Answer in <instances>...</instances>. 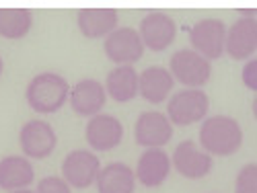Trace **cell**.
Returning <instances> with one entry per match:
<instances>
[{
	"label": "cell",
	"mask_w": 257,
	"mask_h": 193,
	"mask_svg": "<svg viewBox=\"0 0 257 193\" xmlns=\"http://www.w3.org/2000/svg\"><path fill=\"white\" fill-rule=\"evenodd\" d=\"M243 144V130L228 115H212L200 127V146L210 156H230Z\"/></svg>",
	"instance_id": "6da1fadb"
},
{
	"label": "cell",
	"mask_w": 257,
	"mask_h": 193,
	"mask_svg": "<svg viewBox=\"0 0 257 193\" xmlns=\"http://www.w3.org/2000/svg\"><path fill=\"white\" fill-rule=\"evenodd\" d=\"M70 93V87L64 76L56 72H41L31 78L25 91L29 107L37 113H56L62 109Z\"/></svg>",
	"instance_id": "7a4b0ae2"
},
{
	"label": "cell",
	"mask_w": 257,
	"mask_h": 193,
	"mask_svg": "<svg viewBox=\"0 0 257 193\" xmlns=\"http://www.w3.org/2000/svg\"><path fill=\"white\" fill-rule=\"evenodd\" d=\"M210 109V99L200 89H183L169 99L167 119L171 125L187 127L202 121Z\"/></svg>",
	"instance_id": "3957f363"
},
{
	"label": "cell",
	"mask_w": 257,
	"mask_h": 193,
	"mask_svg": "<svg viewBox=\"0 0 257 193\" xmlns=\"http://www.w3.org/2000/svg\"><path fill=\"white\" fill-rule=\"evenodd\" d=\"M171 76L187 89H200L212 76V62L194 50H179L171 56Z\"/></svg>",
	"instance_id": "277c9868"
},
{
	"label": "cell",
	"mask_w": 257,
	"mask_h": 193,
	"mask_svg": "<svg viewBox=\"0 0 257 193\" xmlns=\"http://www.w3.org/2000/svg\"><path fill=\"white\" fill-rule=\"evenodd\" d=\"M224 39H226V25L220 19H202L189 31V44L206 60H218L224 54Z\"/></svg>",
	"instance_id": "5b68a950"
},
{
	"label": "cell",
	"mask_w": 257,
	"mask_h": 193,
	"mask_svg": "<svg viewBox=\"0 0 257 193\" xmlns=\"http://www.w3.org/2000/svg\"><path fill=\"white\" fill-rule=\"evenodd\" d=\"M103 50L107 58L115 62L117 66H132L144 54L140 35L132 27H117L115 31H111L105 37Z\"/></svg>",
	"instance_id": "8992f818"
},
{
	"label": "cell",
	"mask_w": 257,
	"mask_h": 193,
	"mask_svg": "<svg viewBox=\"0 0 257 193\" xmlns=\"http://www.w3.org/2000/svg\"><path fill=\"white\" fill-rule=\"evenodd\" d=\"M19 144L21 150L27 158H46L54 152V148L58 144L56 132L54 127L44 121V119H31L27 121L23 127H21V134H19Z\"/></svg>",
	"instance_id": "52a82bcc"
},
{
	"label": "cell",
	"mask_w": 257,
	"mask_h": 193,
	"mask_svg": "<svg viewBox=\"0 0 257 193\" xmlns=\"http://www.w3.org/2000/svg\"><path fill=\"white\" fill-rule=\"evenodd\" d=\"M101 170V162L91 150H72L62 162V179L70 187L89 189Z\"/></svg>",
	"instance_id": "ba28073f"
},
{
	"label": "cell",
	"mask_w": 257,
	"mask_h": 193,
	"mask_svg": "<svg viewBox=\"0 0 257 193\" xmlns=\"http://www.w3.org/2000/svg\"><path fill=\"white\" fill-rule=\"evenodd\" d=\"M140 35L142 46L153 50V52H163L175 41L177 35V25L173 17H169L167 13H148L140 21V29H136Z\"/></svg>",
	"instance_id": "9c48e42d"
},
{
	"label": "cell",
	"mask_w": 257,
	"mask_h": 193,
	"mask_svg": "<svg viewBox=\"0 0 257 193\" xmlns=\"http://www.w3.org/2000/svg\"><path fill=\"white\" fill-rule=\"evenodd\" d=\"M173 166L181 177L196 181V179H204L210 173L214 160L194 140H183L177 144L173 152Z\"/></svg>",
	"instance_id": "30bf717a"
},
{
	"label": "cell",
	"mask_w": 257,
	"mask_h": 193,
	"mask_svg": "<svg viewBox=\"0 0 257 193\" xmlns=\"http://www.w3.org/2000/svg\"><path fill=\"white\" fill-rule=\"evenodd\" d=\"M257 50V21L253 15L237 19L226 29L224 52L234 60H249Z\"/></svg>",
	"instance_id": "8fae6325"
},
{
	"label": "cell",
	"mask_w": 257,
	"mask_h": 193,
	"mask_svg": "<svg viewBox=\"0 0 257 193\" xmlns=\"http://www.w3.org/2000/svg\"><path fill=\"white\" fill-rule=\"evenodd\" d=\"M134 138L140 146L161 148L173 138V125L161 111H144L138 115L134 125Z\"/></svg>",
	"instance_id": "7c38bea8"
},
{
	"label": "cell",
	"mask_w": 257,
	"mask_h": 193,
	"mask_svg": "<svg viewBox=\"0 0 257 193\" xmlns=\"http://www.w3.org/2000/svg\"><path fill=\"white\" fill-rule=\"evenodd\" d=\"M84 136H87L91 148L99 150V152H107V150H113L115 146H119V142L123 140V125L113 115L97 113L87 123Z\"/></svg>",
	"instance_id": "4fadbf2b"
},
{
	"label": "cell",
	"mask_w": 257,
	"mask_h": 193,
	"mask_svg": "<svg viewBox=\"0 0 257 193\" xmlns=\"http://www.w3.org/2000/svg\"><path fill=\"white\" fill-rule=\"evenodd\" d=\"M68 99H70V105H72L76 115L93 117L105 107L107 93H105V87L99 80L84 78V80H78L70 89Z\"/></svg>",
	"instance_id": "5bb4252c"
},
{
	"label": "cell",
	"mask_w": 257,
	"mask_h": 193,
	"mask_svg": "<svg viewBox=\"0 0 257 193\" xmlns=\"http://www.w3.org/2000/svg\"><path fill=\"white\" fill-rule=\"evenodd\" d=\"M171 173V158L161 148H148L138 158L134 177L144 187H161Z\"/></svg>",
	"instance_id": "9a60e30c"
},
{
	"label": "cell",
	"mask_w": 257,
	"mask_h": 193,
	"mask_svg": "<svg viewBox=\"0 0 257 193\" xmlns=\"http://www.w3.org/2000/svg\"><path fill=\"white\" fill-rule=\"evenodd\" d=\"M173 87H175L173 76L163 66H151L142 74H138V95H142L144 101L153 105L163 103L173 93Z\"/></svg>",
	"instance_id": "2e32d148"
},
{
	"label": "cell",
	"mask_w": 257,
	"mask_h": 193,
	"mask_svg": "<svg viewBox=\"0 0 257 193\" xmlns=\"http://www.w3.org/2000/svg\"><path fill=\"white\" fill-rule=\"evenodd\" d=\"M78 29L84 37H107L117 29V11L113 9H84L76 17Z\"/></svg>",
	"instance_id": "e0dca14e"
},
{
	"label": "cell",
	"mask_w": 257,
	"mask_h": 193,
	"mask_svg": "<svg viewBox=\"0 0 257 193\" xmlns=\"http://www.w3.org/2000/svg\"><path fill=\"white\" fill-rule=\"evenodd\" d=\"M134 170L123 162H109L97 175L99 193H134Z\"/></svg>",
	"instance_id": "ac0fdd59"
},
{
	"label": "cell",
	"mask_w": 257,
	"mask_h": 193,
	"mask_svg": "<svg viewBox=\"0 0 257 193\" xmlns=\"http://www.w3.org/2000/svg\"><path fill=\"white\" fill-rule=\"evenodd\" d=\"M33 166L29 158L23 156H5L0 160V189L17 191L27 189L33 183Z\"/></svg>",
	"instance_id": "d6986e66"
},
{
	"label": "cell",
	"mask_w": 257,
	"mask_h": 193,
	"mask_svg": "<svg viewBox=\"0 0 257 193\" xmlns=\"http://www.w3.org/2000/svg\"><path fill=\"white\" fill-rule=\"evenodd\" d=\"M105 93L117 103H127L138 95V72L132 66H117L105 78Z\"/></svg>",
	"instance_id": "ffe728a7"
},
{
	"label": "cell",
	"mask_w": 257,
	"mask_h": 193,
	"mask_svg": "<svg viewBox=\"0 0 257 193\" xmlns=\"http://www.w3.org/2000/svg\"><path fill=\"white\" fill-rule=\"evenodd\" d=\"M33 27V15L25 9H0V37L21 39Z\"/></svg>",
	"instance_id": "44dd1931"
},
{
	"label": "cell",
	"mask_w": 257,
	"mask_h": 193,
	"mask_svg": "<svg viewBox=\"0 0 257 193\" xmlns=\"http://www.w3.org/2000/svg\"><path fill=\"white\" fill-rule=\"evenodd\" d=\"M234 193H257V166L253 162L239 170L237 181H234Z\"/></svg>",
	"instance_id": "7402d4cb"
},
{
	"label": "cell",
	"mask_w": 257,
	"mask_h": 193,
	"mask_svg": "<svg viewBox=\"0 0 257 193\" xmlns=\"http://www.w3.org/2000/svg\"><path fill=\"white\" fill-rule=\"evenodd\" d=\"M35 193H72V191H70V185L62 177L50 175V177H44L37 183V191Z\"/></svg>",
	"instance_id": "603a6c76"
},
{
	"label": "cell",
	"mask_w": 257,
	"mask_h": 193,
	"mask_svg": "<svg viewBox=\"0 0 257 193\" xmlns=\"http://www.w3.org/2000/svg\"><path fill=\"white\" fill-rule=\"evenodd\" d=\"M255 72H257V62H255V60H249V62L245 64L241 76H243V84H245V87H249L251 91L257 89V74H255Z\"/></svg>",
	"instance_id": "cb8c5ba5"
},
{
	"label": "cell",
	"mask_w": 257,
	"mask_h": 193,
	"mask_svg": "<svg viewBox=\"0 0 257 193\" xmlns=\"http://www.w3.org/2000/svg\"><path fill=\"white\" fill-rule=\"evenodd\" d=\"M11 193H35V191H29V189H17V191H11Z\"/></svg>",
	"instance_id": "d4e9b609"
},
{
	"label": "cell",
	"mask_w": 257,
	"mask_h": 193,
	"mask_svg": "<svg viewBox=\"0 0 257 193\" xmlns=\"http://www.w3.org/2000/svg\"><path fill=\"white\" fill-rule=\"evenodd\" d=\"M3 68H5V64H3V58H0V74H3Z\"/></svg>",
	"instance_id": "484cf974"
}]
</instances>
